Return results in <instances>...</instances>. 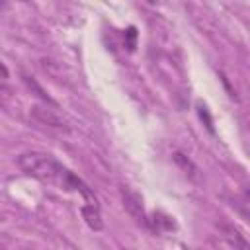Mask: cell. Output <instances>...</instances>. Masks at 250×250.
Listing matches in <instances>:
<instances>
[{"label": "cell", "mask_w": 250, "mask_h": 250, "mask_svg": "<svg viewBox=\"0 0 250 250\" xmlns=\"http://www.w3.org/2000/svg\"><path fill=\"white\" fill-rule=\"evenodd\" d=\"M18 166L27 176H33L39 182L59 186L61 189L78 191L86 199V205H98V197L94 195V191L76 174H72L66 166H62L59 160H55L51 154H45V152H25V154H20Z\"/></svg>", "instance_id": "cell-1"}, {"label": "cell", "mask_w": 250, "mask_h": 250, "mask_svg": "<svg viewBox=\"0 0 250 250\" xmlns=\"http://www.w3.org/2000/svg\"><path fill=\"white\" fill-rule=\"evenodd\" d=\"M121 199H123V207L129 213L131 219H135L137 225L141 227H148V217L145 213V205H143V197L141 193H137L135 189H131L129 186H121Z\"/></svg>", "instance_id": "cell-2"}, {"label": "cell", "mask_w": 250, "mask_h": 250, "mask_svg": "<svg viewBox=\"0 0 250 250\" xmlns=\"http://www.w3.org/2000/svg\"><path fill=\"white\" fill-rule=\"evenodd\" d=\"M31 115L33 119H37L41 125H47V127H53V129H62L66 131V123L53 111V109H47V107H41V105H33L31 107Z\"/></svg>", "instance_id": "cell-3"}, {"label": "cell", "mask_w": 250, "mask_h": 250, "mask_svg": "<svg viewBox=\"0 0 250 250\" xmlns=\"http://www.w3.org/2000/svg\"><path fill=\"white\" fill-rule=\"evenodd\" d=\"M221 230L227 238V242L234 248V250H250V244L246 240V236L242 234V230L236 225H221Z\"/></svg>", "instance_id": "cell-4"}, {"label": "cell", "mask_w": 250, "mask_h": 250, "mask_svg": "<svg viewBox=\"0 0 250 250\" xmlns=\"http://www.w3.org/2000/svg\"><path fill=\"white\" fill-rule=\"evenodd\" d=\"M80 213H82V219L86 221V225L92 229V230H102L104 229V219H102V213H100V207L98 205H82L80 207Z\"/></svg>", "instance_id": "cell-5"}, {"label": "cell", "mask_w": 250, "mask_h": 250, "mask_svg": "<svg viewBox=\"0 0 250 250\" xmlns=\"http://www.w3.org/2000/svg\"><path fill=\"white\" fill-rule=\"evenodd\" d=\"M172 158H174V162L184 170V174L188 176V178H191V180H199V168H197V164H193L186 154H182V152H174L172 154Z\"/></svg>", "instance_id": "cell-6"}, {"label": "cell", "mask_w": 250, "mask_h": 250, "mask_svg": "<svg viewBox=\"0 0 250 250\" xmlns=\"http://www.w3.org/2000/svg\"><path fill=\"white\" fill-rule=\"evenodd\" d=\"M21 78H23V82L27 84V88H29V90H33V92H35V94H37V96H39V98H41L43 102H47V104H51V105H55V102H53V100L49 98V94H47V92H45V90H43V88H41V86L37 84V80H35L33 76H27V74H21Z\"/></svg>", "instance_id": "cell-7"}, {"label": "cell", "mask_w": 250, "mask_h": 250, "mask_svg": "<svg viewBox=\"0 0 250 250\" xmlns=\"http://www.w3.org/2000/svg\"><path fill=\"white\" fill-rule=\"evenodd\" d=\"M135 39H137V27L131 25V27H127V31H125V47H127L129 51L135 49Z\"/></svg>", "instance_id": "cell-8"}, {"label": "cell", "mask_w": 250, "mask_h": 250, "mask_svg": "<svg viewBox=\"0 0 250 250\" xmlns=\"http://www.w3.org/2000/svg\"><path fill=\"white\" fill-rule=\"evenodd\" d=\"M197 111H199V117H201V119H205V125H207V129L213 133V121H211V115H209L207 107L199 104V105H197Z\"/></svg>", "instance_id": "cell-9"}, {"label": "cell", "mask_w": 250, "mask_h": 250, "mask_svg": "<svg viewBox=\"0 0 250 250\" xmlns=\"http://www.w3.org/2000/svg\"><path fill=\"white\" fill-rule=\"evenodd\" d=\"M0 74H2L4 78L8 76V70H6V66H4V64H0Z\"/></svg>", "instance_id": "cell-10"}]
</instances>
